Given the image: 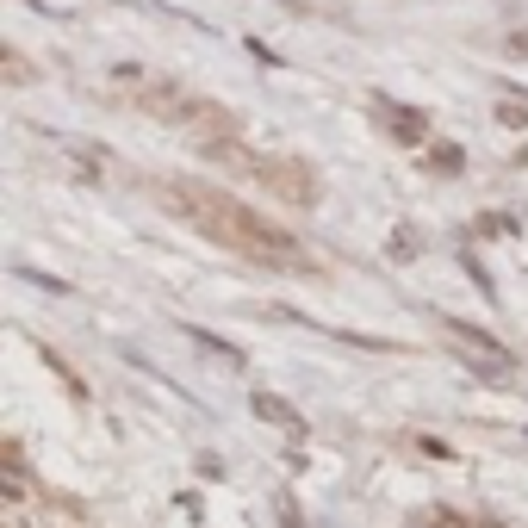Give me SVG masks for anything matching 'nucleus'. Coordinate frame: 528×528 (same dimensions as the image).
I'll list each match as a JSON object with an SVG mask.
<instances>
[{"label": "nucleus", "instance_id": "1", "mask_svg": "<svg viewBox=\"0 0 528 528\" xmlns=\"http://www.w3.org/2000/svg\"><path fill=\"white\" fill-rule=\"evenodd\" d=\"M162 199H168L187 224H199L212 243H224V249H237V256H249V262H262V267H311L292 230H280L273 218L249 212L243 199H230V193H218V187H205V180H168Z\"/></svg>", "mask_w": 528, "mask_h": 528}, {"label": "nucleus", "instance_id": "2", "mask_svg": "<svg viewBox=\"0 0 528 528\" xmlns=\"http://www.w3.org/2000/svg\"><path fill=\"white\" fill-rule=\"evenodd\" d=\"M262 180L286 205H317V199H323V180H317L305 162H292V155H262Z\"/></svg>", "mask_w": 528, "mask_h": 528}, {"label": "nucleus", "instance_id": "3", "mask_svg": "<svg viewBox=\"0 0 528 528\" xmlns=\"http://www.w3.org/2000/svg\"><path fill=\"white\" fill-rule=\"evenodd\" d=\"M386 131H392L398 143H410V149H429V143H435V137H429V119H423L416 106H398L392 119H386Z\"/></svg>", "mask_w": 528, "mask_h": 528}, {"label": "nucleus", "instance_id": "4", "mask_svg": "<svg viewBox=\"0 0 528 528\" xmlns=\"http://www.w3.org/2000/svg\"><path fill=\"white\" fill-rule=\"evenodd\" d=\"M441 330H448L454 342H466V348H479V355H498V361H510V355H504V348H498V342H491L485 330H473V323H460V317H441Z\"/></svg>", "mask_w": 528, "mask_h": 528}, {"label": "nucleus", "instance_id": "5", "mask_svg": "<svg viewBox=\"0 0 528 528\" xmlns=\"http://www.w3.org/2000/svg\"><path fill=\"white\" fill-rule=\"evenodd\" d=\"M423 155H429V174H448V180L466 168V149H460V143H429Z\"/></svg>", "mask_w": 528, "mask_h": 528}, {"label": "nucleus", "instance_id": "6", "mask_svg": "<svg viewBox=\"0 0 528 528\" xmlns=\"http://www.w3.org/2000/svg\"><path fill=\"white\" fill-rule=\"evenodd\" d=\"M256 410H262L267 423H286V429H298V410H292V404H280L273 392H256Z\"/></svg>", "mask_w": 528, "mask_h": 528}, {"label": "nucleus", "instance_id": "7", "mask_svg": "<svg viewBox=\"0 0 528 528\" xmlns=\"http://www.w3.org/2000/svg\"><path fill=\"white\" fill-rule=\"evenodd\" d=\"M498 119H504L510 131H528V113H523V106H516V100H504V106H498Z\"/></svg>", "mask_w": 528, "mask_h": 528}, {"label": "nucleus", "instance_id": "8", "mask_svg": "<svg viewBox=\"0 0 528 528\" xmlns=\"http://www.w3.org/2000/svg\"><path fill=\"white\" fill-rule=\"evenodd\" d=\"M510 50H523V56H528V38H523V31H516V38H510Z\"/></svg>", "mask_w": 528, "mask_h": 528}]
</instances>
